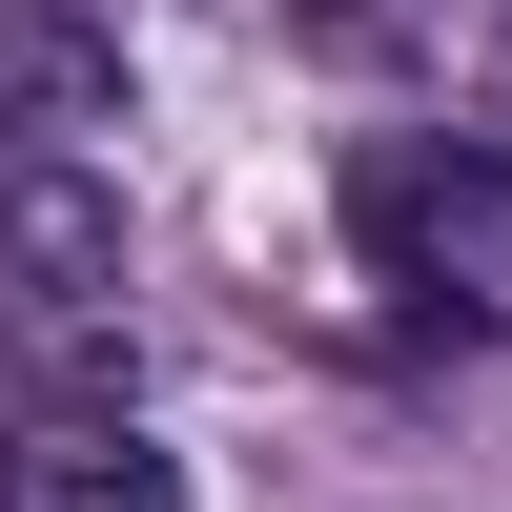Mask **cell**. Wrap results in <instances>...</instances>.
<instances>
[{
	"mask_svg": "<svg viewBox=\"0 0 512 512\" xmlns=\"http://www.w3.org/2000/svg\"><path fill=\"white\" fill-rule=\"evenodd\" d=\"M0 512H185V451L123 410H21L0 431Z\"/></svg>",
	"mask_w": 512,
	"mask_h": 512,
	"instance_id": "3957f363",
	"label": "cell"
},
{
	"mask_svg": "<svg viewBox=\"0 0 512 512\" xmlns=\"http://www.w3.org/2000/svg\"><path fill=\"white\" fill-rule=\"evenodd\" d=\"M349 246L410 328H512V144H472V123L349 144Z\"/></svg>",
	"mask_w": 512,
	"mask_h": 512,
	"instance_id": "6da1fadb",
	"label": "cell"
},
{
	"mask_svg": "<svg viewBox=\"0 0 512 512\" xmlns=\"http://www.w3.org/2000/svg\"><path fill=\"white\" fill-rule=\"evenodd\" d=\"M123 287H144L123 185L82 144H0V369H103L123 349Z\"/></svg>",
	"mask_w": 512,
	"mask_h": 512,
	"instance_id": "7a4b0ae2",
	"label": "cell"
},
{
	"mask_svg": "<svg viewBox=\"0 0 512 512\" xmlns=\"http://www.w3.org/2000/svg\"><path fill=\"white\" fill-rule=\"evenodd\" d=\"M82 123H123V41L82 0H0V144H82Z\"/></svg>",
	"mask_w": 512,
	"mask_h": 512,
	"instance_id": "277c9868",
	"label": "cell"
}]
</instances>
